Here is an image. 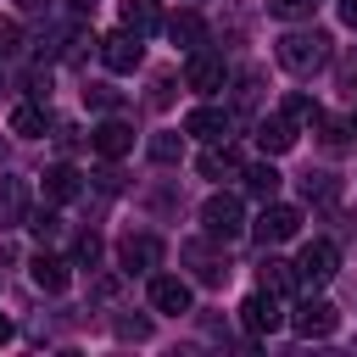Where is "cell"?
I'll list each match as a JSON object with an SVG mask.
<instances>
[{"instance_id": "1", "label": "cell", "mask_w": 357, "mask_h": 357, "mask_svg": "<svg viewBox=\"0 0 357 357\" xmlns=\"http://www.w3.org/2000/svg\"><path fill=\"white\" fill-rule=\"evenodd\" d=\"M273 56H279V67H284V73L312 78V73L329 61V33H324V28H290V33L273 45Z\"/></svg>"}, {"instance_id": "2", "label": "cell", "mask_w": 357, "mask_h": 357, "mask_svg": "<svg viewBox=\"0 0 357 357\" xmlns=\"http://www.w3.org/2000/svg\"><path fill=\"white\" fill-rule=\"evenodd\" d=\"M201 229H206V240H234L240 229H245V206H240V195H206V206H201Z\"/></svg>"}, {"instance_id": "3", "label": "cell", "mask_w": 357, "mask_h": 357, "mask_svg": "<svg viewBox=\"0 0 357 357\" xmlns=\"http://www.w3.org/2000/svg\"><path fill=\"white\" fill-rule=\"evenodd\" d=\"M335 268H340L335 240H307V245H301V257H296V279H301V284H329V279H335Z\"/></svg>"}, {"instance_id": "4", "label": "cell", "mask_w": 357, "mask_h": 357, "mask_svg": "<svg viewBox=\"0 0 357 357\" xmlns=\"http://www.w3.org/2000/svg\"><path fill=\"white\" fill-rule=\"evenodd\" d=\"M156 262H162V240H156V234H123V240H117V268H123L128 279H134V273H151Z\"/></svg>"}, {"instance_id": "5", "label": "cell", "mask_w": 357, "mask_h": 357, "mask_svg": "<svg viewBox=\"0 0 357 357\" xmlns=\"http://www.w3.org/2000/svg\"><path fill=\"white\" fill-rule=\"evenodd\" d=\"M240 324H245L251 335H273V329L284 324V312H279V296H273V290H251V296L240 301Z\"/></svg>"}, {"instance_id": "6", "label": "cell", "mask_w": 357, "mask_h": 357, "mask_svg": "<svg viewBox=\"0 0 357 357\" xmlns=\"http://www.w3.org/2000/svg\"><path fill=\"white\" fill-rule=\"evenodd\" d=\"M100 61H106L112 73H134V67L145 61V50H139V33H134V28H117V33H106V39H100Z\"/></svg>"}, {"instance_id": "7", "label": "cell", "mask_w": 357, "mask_h": 357, "mask_svg": "<svg viewBox=\"0 0 357 357\" xmlns=\"http://www.w3.org/2000/svg\"><path fill=\"white\" fill-rule=\"evenodd\" d=\"M251 229H257V240H262V245H284V240L301 229V212H296V206H279V201H268V206H262V218H257Z\"/></svg>"}, {"instance_id": "8", "label": "cell", "mask_w": 357, "mask_h": 357, "mask_svg": "<svg viewBox=\"0 0 357 357\" xmlns=\"http://www.w3.org/2000/svg\"><path fill=\"white\" fill-rule=\"evenodd\" d=\"M184 134H195V139H229L234 134V112L229 106H195L190 117H184Z\"/></svg>"}, {"instance_id": "9", "label": "cell", "mask_w": 357, "mask_h": 357, "mask_svg": "<svg viewBox=\"0 0 357 357\" xmlns=\"http://www.w3.org/2000/svg\"><path fill=\"white\" fill-rule=\"evenodd\" d=\"M223 78H229L223 56H212V50H190V67H184V84H190V89L212 95V89H223Z\"/></svg>"}, {"instance_id": "10", "label": "cell", "mask_w": 357, "mask_h": 357, "mask_svg": "<svg viewBox=\"0 0 357 357\" xmlns=\"http://www.w3.org/2000/svg\"><path fill=\"white\" fill-rule=\"evenodd\" d=\"M290 324H296V335H307V340H324V335H335L340 312H335L329 301H301V307L290 312Z\"/></svg>"}, {"instance_id": "11", "label": "cell", "mask_w": 357, "mask_h": 357, "mask_svg": "<svg viewBox=\"0 0 357 357\" xmlns=\"http://www.w3.org/2000/svg\"><path fill=\"white\" fill-rule=\"evenodd\" d=\"M151 307L156 312H190V284L178 279V273H151Z\"/></svg>"}, {"instance_id": "12", "label": "cell", "mask_w": 357, "mask_h": 357, "mask_svg": "<svg viewBox=\"0 0 357 357\" xmlns=\"http://www.w3.org/2000/svg\"><path fill=\"white\" fill-rule=\"evenodd\" d=\"M89 145H95L106 162H117V156H128V151H134V128H128L123 117H106V123L89 134Z\"/></svg>"}, {"instance_id": "13", "label": "cell", "mask_w": 357, "mask_h": 357, "mask_svg": "<svg viewBox=\"0 0 357 357\" xmlns=\"http://www.w3.org/2000/svg\"><path fill=\"white\" fill-rule=\"evenodd\" d=\"M257 145H262V156H284V151L296 145V123H290L284 112L262 117V123H257Z\"/></svg>"}, {"instance_id": "14", "label": "cell", "mask_w": 357, "mask_h": 357, "mask_svg": "<svg viewBox=\"0 0 357 357\" xmlns=\"http://www.w3.org/2000/svg\"><path fill=\"white\" fill-rule=\"evenodd\" d=\"M28 273H33V284H39V290H50V296H56V290H67L73 262H67V257H56V251H39V257L28 262Z\"/></svg>"}, {"instance_id": "15", "label": "cell", "mask_w": 357, "mask_h": 357, "mask_svg": "<svg viewBox=\"0 0 357 357\" xmlns=\"http://www.w3.org/2000/svg\"><path fill=\"white\" fill-rule=\"evenodd\" d=\"M240 178H245V195H257L262 206H268V201L279 195V184H284V173H279L273 162H257V167H245Z\"/></svg>"}, {"instance_id": "16", "label": "cell", "mask_w": 357, "mask_h": 357, "mask_svg": "<svg viewBox=\"0 0 357 357\" xmlns=\"http://www.w3.org/2000/svg\"><path fill=\"white\" fill-rule=\"evenodd\" d=\"M184 262L195 268L201 284H223V279H229V262H223L218 251H206V245H184Z\"/></svg>"}, {"instance_id": "17", "label": "cell", "mask_w": 357, "mask_h": 357, "mask_svg": "<svg viewBox=\"0 0 357 357\" xmlns=\"http://www.w3.org/2000/svg\"><path fill=\"white\" fill-rule=\"evenodd\" d=\"M84 184H78V167L73 162H56V167H45V201H73Z\"/></svg>"}, {"instance_id": "18", "label": "cell", "mask_w": 357, "mask_h": 357, "mask_svg": "<svg viewBox=\"0 0 357 357\" xmlns=\"http://www.w3.org/2000/svg\"><path fill=\"white\" fill-rule=\"evenodd\" d=\"M201 173H206V178H240L245 167H240V156L229 151V139H218V145L201 156Z\"/></svg>"}, {"instance_id": "19", "label": "cell", "mask_w": 357, "mask_h": 357, "mask_svg": "<svg viewBox=\"0 0 357 357\" xmlns=\"http://www.w3.org/2000/svg\"><path fill=\"white\" fill-rule=\"evenodd\" d=\"M262 290H273V296H290L301 279H296V262H279V257H262Z\"/></svg>"}, {"instance_id": "20", "label": "cell", "mask_w": 357, "mask_h": 357, "mask_svg": "<svg viewBox=\"0 0 357 357\" xmlns=\"http://www.w3.org/2000/svg\"><path fill=\"white\" fill-rule=\"evenodd\" d=\"M28 218V190H22V178H0V223L11 229V223H22Z\"/></svg>"}, {"instance_id": "21", "label": "cell", "mask_w": 357, "mask_h": 357, "mask_svg": "<svg viewBox=\"0 0 357 357\" xmlns=\"http://www.w3.org/2000/svg\"><path fill=\"white\" fill-rule=\"evenodd\" d=\"M167 33H173V45H184V50H201V45H206V22H201L195 11H178V17L167 22Z\"/></svg>"}, {"instance_id": "22", "label": "cell", "mask_w": 357, "mask_h": 357, "mask_svg": "<svg viewBox=\"0 0 357 357\" xmlns=\"http://www.w3.org/2000/svg\"><path fill=\"white\" fill-rule=\"evenodd\" d=\"M117 11H123V28H134L139 39L162 22V17H156V0H117Z\"/></svg>"}, {"instance_id": "23", "label": "cell", "mask_w": 357, "mask_h": 357, "mask_svg": "<svg viewBox=\"0 0 357 357\" xmlns=\"http://www.w3.org/2000/svg\"><path fill=\"white\" fill-rule=\"evenodd\" d=\"M11 134L39 139V134H45V106H17V112H11Z\"/></svg>"}, {"instance_id": "24", "label": "cell", "mask_w": 357, "mask_h": 357, "mask_svg": "<svg viewBox=\"0 0 357 357\" xmlns=\"http://www.w3.org/2000/svg\"><path fill=\"white\" fill-rule=\"evenodd\" d=\"M151 162H162V167H173L178 156H184V134H151Z\"/></svg>"}, {"instance_id": "25", "label": "cell", "mask_w": 357, "mask_h": 357, "mask_svg": "<svg viewBox=\"0 0 357 357\" xmlns=\"http://www.w3.org/2000/svg\"><path fill=\"white\" fill-rule=\"evenodd\" d=\"M301 195L307 201H335L340 184H335V173H301Z\"/></svg>"}, {"instance_id": "26", "label": "cell", "mask_w": 357, "mask_h": 357, "mask_svg": "<svg viewBox=\"0 0 357 357\" xmlns=\"http://www.w3.org/2000/svg\"><path fill=\"white\" fill-rule=\"evenodd\" d=\"M284 117H290V123H312V128H318L324 106H318V100H307V95H290V100H284Z\"/></svg>"}, {"instance_id": "27", "label": "cell", "mask_w": 357, "mask_h": 357, "mask_svg": "<svg viewBox=\"0 0 357 357\" xmlns=\"http://www.w3.org/2000/svg\"><path fill=\"white\" fill-rule=\"evenodd\" d=\"M312 6H318V0H268V11H273V17H284V22H307V17H312Z\"/></svg>"}, {"instance_id": "28", "label": "cell", "mask_w": 357, "mask_h": 357, "mask_svg": "<svg viewBox=\"0 0 357 357\" xmlns=\"http://www.w3.org/2000/svg\"><path fill=\"white\" fill-rule=\"evenodd\" d=\"M318 134H324V145H329V151H340V145H346V134H351V123H335V117H318Z\"/></svg>"}, {"instance_id": "29", "label": "cell", "mask_w": 357, "mask_h": 357, "mask_svg": "<svg viewBox=\"0 0 357 357\" xmlns=\"http://www.w3.org/2000/svg\"><path fill=\"white\" fill-rule=\"evenodd\" d=\"M84 100H89L95 112H112V106H117V89H112V84H89V89H84Z\"/></svg>"}, {"instance_id": "30", "label": "cell", "mask_w": 357, "mask_h": 357, "mask_svg": "<svg viewBox=\"0 0 357 357\" xmlns=\"http://www.w3.org/2000/svg\"><path fill=\"white\" fill-rule=\"evenodd\" d=\"M28 229H33L39 240H56V234H61V218H56V212H33V218H28Z\"/></svg>"}, {"instance_id": "31", "label": "cell", "mask_w": 357, "mask_h": 357, "mask_svg": "<svg viewBox=\"0 0 357 357\" xmlns=\"http://www.w3.org/2000/svg\"><path fill=\"white\" fill-rule=\"evenodd\" d=\"M73 257H78L84 268H95V262H100V234H78V245H73Z\"/></svg>"}, {"instance_id": "32", "label": "cell", "mask_w": 357, "mask_h": 357, "mask_svg": "<svg viewBox=\"0 0 357 357\" xmlns=\"http://www.w3.org/2000/svg\"><path fill=\"white\" fill-rule=\"evenodd\" d=\"M117 335L123 340H151V324L145 318H117Z\"/></svg>"}, {"instance_id": "33", "label": "cell", "mask_w": 357, "mask_h": 357, "mask_svg": "<svg viewBox=\"0 0 357 357\" xmlns=\"http://www.w3.org/2000/svg\"><path fill=\"white\" fill-rule=\"evenodd\" d=\"M17 39H22V28H17V22H0V56H11Z\"/></svg>"}, {"instance_id": "34", "label": "cell", "mask_w": 357, "mask_h": 357, "mask_svg": "<svg viewBox=\"0 0 357 357\" xmlns=\"http://www.w3.org/2000/svg\"><path fill=\"white\" fill-rule=\"evenodd\" d=\"M340 22H346V28H357V0H340Z\"/></svg>"}, {"instance_id": "35", "label": "cell", "mask_w": 357, "mask_h": 357, "mask_svg": "<svg viewBox=\"0 0 357 357\" xmlns=\"http://www.w3.org/2000/svg\"><path fill=\"white\" fill-rule=\"evenodd\" d=\"M17 6H22V11H45L50 0H17Z\"/></svg>"}, {"instance_id": "36", "label": "cell", "mask_w": 357, "mask_h": 357, "mask_svg": "<svg viewBox=\"0 0 357 357\" xmlns=\"http://www.w3.org/2000/svg\"><path fill=\"white\" fill-rule=\"evenodd\" d=\"M346 89H351V95H357V61H351V67H346Z\"/></svg>"}, {"instance_id": "37", "label": "cell", "mask_w": 357, "mask_h": 357, "mask_svg": "<svg viewBox=\"0 0 357 357\" xmlns=\"http://www.w3.org/2000/svg\"><path fill=\"white\" fill-rule=\"evenodd\" d=\"M6 340H11V318H0V346H6Z\"/></svg>"}, {"instance_id": "38", "label": "cell", "mask_w": 357, "mask_h": 357, "mask_svg": "<svg viewBox=\"0 0 357 357\" xmlns=\"http://www.w3.org/2000/svg\"><path fill=\"white\" fill-rule=\"evenodd\" d=\"M351 134H357V112H351Z\"/></svg>"}]
</instances>
